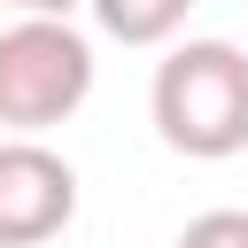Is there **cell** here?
Listing matches in <instances>:
<instances>
[{"label":"cell","instance_id":"cell-1","mask_svg":"<svg viewBox=\"0 0 248 248\" xmlns=\"http://www.w3.org/2000/svg\"><path fill=\"white\" fill-rule=\"evenodd\" d=\"M147 116L170 155L186 163H225L248 147V54L232 39H178L155 62Z\"/></svg>","mask_w":248,"mask_h":248},{"label":"cell","instance_id":"cell-2","mask_svg":"<svg viewBox=\"0 0 248 248\" xmlns=\"http://www.w3.org/2000/svg\"><path fill=\"white\" fill-rule=\"evenodd\" d=\"M93 93V39L78 23L16 16L0 31V124L16 140H39L46 124H70Z\"/></svg>","mask_w":248,"mask_h":248},{"label":"cell","instance_id":"cell-3","mask_svg":"<svg viewBox=\"0 0 248 248\" xmlns=\"http://www.w3.org/2000/svg\"><path fill=\"white\" fill-rule=\"evenodd\" d=\"M78 217V170L46 140H0V248H46Z\"/></svg>","mask_w":248,"mask_h":248},{"label":"cell","instance_id":"cell-4","mask_svg":"<svg viewBox=\"0 0 248 248\" xmlns=\"http://www.w3.org/2000/svg\"><path fill=\"white\" fill-rule=\"evenodd\" d=\"M93 8V23L108 31V39H124V46H170L178 31H186V8L194 0H85Z\"/></svg>","mask_w":248,"mask_h":248},{"label":"cell","instance_id":"cell-5","mask_svg":"<svg viewBox=\"0 0 248 248\" xmlns=\"http://www.w3.org/2000/svg\"><path fill=\"white\" fill-rule=\"evenodd\" d=\"M178 248H248V209H202V217H186Z\"/></svg>","mask_w":248,"mask_h":248},{"label":"cell","instance_id":"cell-6","mask_svg":"<svg viewBox=\"0 0 248 248\" xmlns=\"http://www.w3.org/2000/svg\"><path fill=\"white\" fill-rule=\"evenodd\" d=\"M8 8H16V16H46V23H70L85 0H8Z\"/></svg>","mask_w":248,"mask_h":248}]
</instances>
